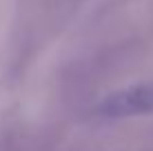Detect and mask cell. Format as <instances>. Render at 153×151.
I'll use <instances>...</instances> for the list:
<instances>
[{
	"label": "cell",
	"mask_w": 153,
	"mask_h": 151,
	"mask_svg": "<svg viewBox=\"0 0 153 151\" xmlns=\"http://www.w3.org/2000/svg\"><path fill=\"white\" fill-rule=\"evenodd\" d=\"M100 118H133L153 113V85H133L113 91L96 107Z\"/></svg>",
	"instance_id": "6da1fadb"
}]
</instances>
